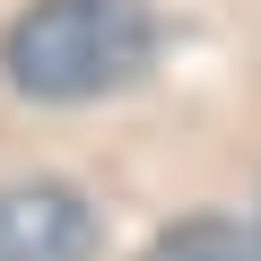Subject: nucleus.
<instances>
[{"label": "nucleus", "instance_id": "nucleus-1", "mask_svg": "<svg viewBox=\"0 0 261 261\" xmlns=\"http://www.w3.org/2000/svg\"><path fill=\"white\" fill-rule=\"evenodd\" d=\"M157 61V9L148 0H35L0 35V70L44 105L113 96Z\"/></svg>", "mask_w": 261, "mask_h": 261}, {"label": "nucleus", "instance_id": "nucleus-3", "mask_svg": "<svg viewBox=\"0 0 261 261\" xmlns=\"http://www.w3.org/2000/svg\"><path fill=\"white\" fill-rule=\"evenodd\" d=\"M148 261H261V218H183L148 244Z\"/></svg>", "mask_w": 261, "mask_h": 261}, {"label": "nucleus", "instance_id": "nucleus-2", "mask_svg": "<svg viewBox=\"0 0 261 261\" xmlns=\"http://www.w3.org/2000/svg\"><path fill=\"white\" fill-rule=\"evenodd\" d=\"M0 261H96V209L70 183L0 192Z\"/></svg>", "mask_w": 261, "mask_h": 261}]
</instances>
